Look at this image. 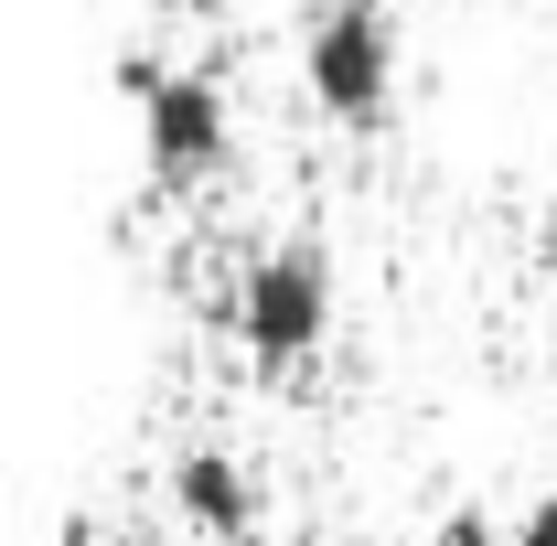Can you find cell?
I'll list each match as a JSON object with an SVG mask.
<instances>
[{
	"label": "cell",
	"instance_id": "1",
	"mask_svg": "<svg viewBox=\"0 0 557 546\" xmlns=\"http://www.w3.org/2000/svg\"><path fill=\"white\" fill-rule=\"evenodd\" d=\"M300 86L333 129H386V108H397V11L386 0H311Z\"/></svg>",
	"mask_w": 557,
	"mask_h": 546
},
{
	"label": "cell",
	"instance_id": "2",
	"mask_svg": "<svg viewBox=\"0 0 557 546\" xmlns=\"http://www.w3.org/2000/svg\"><path fill=\"white\" fill-rule=\"evenodd\" d=\"M119 86L139 97V161H150L161 204L205 194L225 172V86L205 65H150V54H119Z\"/></svg>",
	"mask_w": 557,
	"mask_h": 546
},
{
	"label": "cell",
	"instance_id": "3",
	"mask_svg": "<svg viewBox=\"0 0 557 546\" xmlns=\"http://www.w3.org/2000/svg\"><path fill=\"white\" fill-rule=\"evenodd\" d=\"M333 333V258L322 247H269V258H247L236 278V343H247V364L258 375H289V364H311Z\"/></svg>",
	"mask_w": 557,
	"mask_h": 546
},
{
	"label": "cell",
	"instance_id": "4",
	"mask_svg": "<svg viewBox=\"0 0 557 546\" xmlns=\"http://www.w3.org/2000/svg\"><path fill=\"white\" fill-rule=\"evenodd\" d=\"M172 504H183V525L214 536V546L258 536V482L236 472V450H214V439H194V450L172 461Z\"/></svg>",
	"mask_w": 557,
	"mask_h": 546
},
{
	"label": "cell",
	"instance_id": "5",
	"mask_svg": "<svg viewBox=\"0 0 557 546\" xmlns=\"http://www.w3.org/2000/svg\"><path fill=\"white\" fill-rule=\"evenodd\" d=\"M504 546H557V493H547V504H536V514H525V525H515Z\"/></svg>",
	"mask_w": 557,
	"mask_h": 546
},
{
	"label": "cell",
	"instance_id": "6",
	"mask_svg": "<svg viewBox=\"0 0 557 546\" xmlns=\"http://www.w3.org/2000/svg\"><path fill=\"white\" fill-rule=\"evenodd\" d=\"M65 546H97V525H86V514H65Z\"/></svg>",
	"mask_w": 557,
	"mask_h": 546
},
{
	"label": "cell",
	"instance_id": "7",
	"mask_svg": "<svg viewBox=\"0 0 557 546\" xmlns=\"http://www.w3.org/2000/svg\"><path fill=\"white\" fill-rule=\"evenodd\" d=\"M161 11H205V0H161Z\"/></svg>",
	"mask_w": 557,
	"mask_h": 546
},
{
	"label": "cell",
	"instance_id": "8",
	"mask_svg": "<svg viewBox=\"0 0 557 546\" xmlns=\"http://www.w3.org/2000/svg\"><path fill=\"white\" fill-rule=\"evenodd\" d=\"M547 225H557V194H547Z\"/></svg>",
	"mask_w": 557,
	"mask_h": 546
}]
</instances>
